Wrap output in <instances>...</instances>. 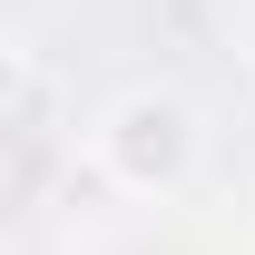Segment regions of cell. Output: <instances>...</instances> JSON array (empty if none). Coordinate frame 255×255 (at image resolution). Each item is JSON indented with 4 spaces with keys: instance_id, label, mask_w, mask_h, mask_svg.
Here are the masks:
<instances>
[{
    "instance_id": "obj_1",
    "label": "cell",
    "mask_w": 255,
    "mask_h": 255,
    "mask_svg": "<svg viewBox=\"0 0 255 255\" xmlns=\"http://www.w3.org/2000/svg\"><path fill=\"white\" fill-rule=\"evenodd\" d=\"M98 167H108L128 196H167L196 167V108L177 89H128V98H108V118H98Z\"/></svg>"
},
{
    "instance_id": "obj_2",
    "label": "cell",
    "mask_w": 255,
    "mask_h": 255,
    "mask_svg": "<svg viewBox=\"0 0 255 255\" xmlns=\"http://www.w3.org/2000/svg\"><path fill=\"white\" fill-rule=\"evenodd\" d=\"M10 118H20V137L49 128V59H39L30 39H10Z\"/></svg>"
}]
</instances>
